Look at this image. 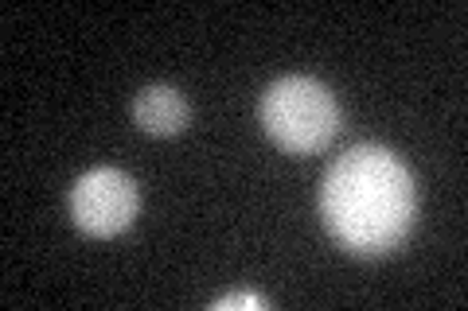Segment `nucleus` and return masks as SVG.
<instances>
[{
	"label": "nucleus",
	"instance_id": "nucleus-1",
	"mask_svg": "<svg viewBox=\"0 0 468 311\" xmlns=\"http://www.w3.org/2000/svg\"><path fill=\"white\" fill-rule=\"evenodd\" d=\"M414 180L390 148L359 144L328 168L320 214L332 238L356 257L394 254L414 222Z\"/></svg>",
	"mask_w": 468,
	"mask_h": 311
},
{
	"label": "nucleus",
	"instance_id": "nucleus-2",
	"mask_svg": "<svg viewBox=\"0 0 468 311\" xmlns=\"http://www.w3.org/2000/svg\"><path fill=\"white\" fill-rule=\"evenodd\" d=\"M261 125L285 152H320L340 129V109L324 82L289 74L261 94Z\"/></svg>",
	"mask_w": 468,
	"mask_h": 311
},
{
	"label": "nucleus",
	"instance_id": "nucleus-5",
	"mask_svg": "<svg viewBox=\"0 0 468 311\" xmlns=\"http://www.w3.org/2000/svg\"><path fill=\"white\" fill-rule=\"evenodd\" d=\"M211 307L215 311H234V307H254V311H261V307H270V300H266V295H254V292H230V295H223V300H215Z\"/></svg>",
	"mask_w": 468,
	"mask_h": 311
},
{
	"label": "nucleus",
	"instance_id": "nucleus-4",
	"mask_svg": "<svg viewBox=\"0 0 468 311\" xmlns=\"http://www.w3.org/2000/svg\"><path fill=\"white\" fill-rule=\"evenodd\" d=\"M133 117L149 137H176L187 125V101L176 86H144L133 101Z\"/></svg>",
	"mask_w": 468,
	"mask_h": 311
},
{
	"label": "nucleus",
	"instance_id": "nucleus-3",
	"mask_svg": "<svg viewBox=\"0 0 468 311\" xmlns=\"http://www.w3.org/2000/svg\"><path fill=\"white\" fill-rule=\"evenodd\" d=\"M137 183L117 168H94L70 187V218L90 238H113L137 218Z\"/></svg>",
	"mask_w": 468,
	"mask_h": 311
}]
</instances>
